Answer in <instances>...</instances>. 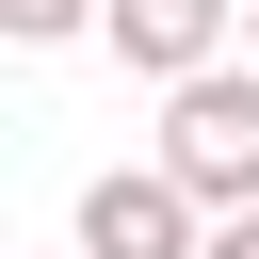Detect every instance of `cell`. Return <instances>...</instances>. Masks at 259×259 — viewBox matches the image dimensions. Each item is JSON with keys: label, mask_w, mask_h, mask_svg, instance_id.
<instances>
[{"label": "cell", "mask_w": 259, "mask_h": 259, "mask_svg": "<svg viewBox=\"0 0 259 259\" xmlns=\"http://www.w3.org/2000/svg\"><path fill=\"white\" fill-rule=\"evenodd\" d=\"M162 162H178L210 210H243V194H259V49H227V65L162 81Z\"/></svg>", "instance_id": "cell-1"}, {"label": "cell", "mask_w": 259, "mask_h": 259, "mask_svg": "<svg viewBox=\"0 0 259 259\" xmlns=\"http://www.w3.org/2000/svg\"><path fill=\"white\" fill-rule=\"evenodd\" d=\"M210 259H259V194H243V210H210Z\"/></svg>", "instance_id": "cell-5"}, {"label": "cell", "mask_w": 259, "mask_h": 259, "mask_svg": "<svg viewBox=\"0 0 259 259\" xmlns=\"http://www.w3.org/2000/svg\"><path fill=\"white\" fill-rule=\"evenodd\" d=\"M97 16H113V0H0V32H16V49H65V32H97Z\"/></svg>", "instance_id": "cell-4"}, {"label": "cell", "mask_w": 259, "mask_h": 259, "mask_svg": "<svg viewBox=\"0 0 259 259\" xmlns=\"http://www.w3.org/2000/svg\"><path fill=\"white\" fill-rule=\"evenodd\" d=\"M65 259H97V243H65Z\"/></svg>", "instance_id": "cell-7"}, {"label": "cell", "mask_w": 259, "mask_h": 259, "mask_svg": "<svg viewBox=\"0 0 259 259\" xmlns=\"http://www.w3.org/2000/svg\"><path fill=\"white\" fill-rule=\"evenodd\" d=\"M97 32H113V65H130V81H194V65H227V49H243V0H113Z\"/></svg>", "instance_id": "cell-3"}, {"label": "cell", "mask_w": 259, "mask_h": 259, "mask_svg": "<svg viewBox=\"0 0 259 259\" xmlns=\"http://www.w3.org/2000/svg\"><path fill=\"white\" fill-rule=\"evenodd\" d=\"M81 243H97V259H210V194L146 146V162H113V178L81 194Z\"/></svg>", "instance_id": "cell-2"}, {"label": "cell", "mask_w": 259, "mask_h": 259, "mask_svg": "<svg viewBox=\"0 0 259 259\" xmlns=\"http://www.w3.org/2000/svg\"><path fill=\"white\" fill-rule=\"evenodd\" d=\"M243 49H259V0H243Z\"/></svg>", "instance_id": "cell-6"}]
</instances>
